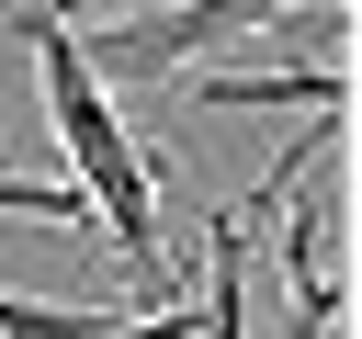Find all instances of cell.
<instances>
[{
  "instance_id": "1",
  "label": "cell",
  "mask_w": 362,
  "mask_h": 339,
  "mask_svg": "<svg viewBox=\"0 0 362 339\" xmlns=\"http://www.w3.org/2000/svg\"><path fill=\"white\" fill-rule=\"evenodd\" d=\"M11 34L34 45V79H45V124H57V147H68L79 226H102L113 271H124L147 305H192V260L158 237V147H136V124L113 113V90L90 79L79 23H68L57 0H11Z\"/></svg>"
},
{
  "instance_id": "2",
  "label": "cell",
  "mask_w": 362,
  "mask_h": 339,
  "mask_svg": "<svg viewBox=\"0 0 362 339\" xmlns=\"http://www.w3.org/2000/svg\"><path fill=\"white\" fill-rule=\"evenodd\" d=\"M294 0H147L136 23H102V34H79V56H90V79L113 90V79H181L192 56H215V45H238V34H260V23H283Z\"/></svg>"
},
{
  "instance_id": "3",
  "label": "cell",
  "mask_w": 362,
  "mask_h": 339,
  "mask_svg": "<svg viewBox=\"0 0 362 339\" xmlns=\"http://www.w3.org/2000/svg\"><path fill=\"white\" fill-rule=\"evenodd\" d=\"M283 339H339V271H328V226L305 215L294 237H283Z\"/></svg>"
},
{
  "instance_id": "4",
  "label": "cell",
  "mask_w": 362,
  "mask_h": 339,
  "mask_svg": "<svg viewBox=\"0 0 362 339\" xmlns=\"http://www.w3.org/2000/svg\"><path fill=\"white\" fill-rule=\"evenodd\" d=\"M0 215H23V226H79V192H68V181H23V170L0 158Z\"/></svg>"
}]
</instances>
